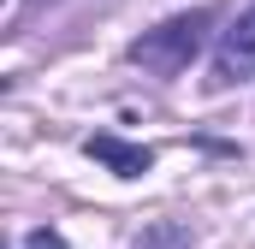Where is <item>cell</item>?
Returning <instances> with one entry per match:
<instances>
[{"mask_svg":"<svg viewBox=\"0 0 255 249\" xmlns=\"http://www.w3.org/2000/svg\"><path fill=\"white\" fill-rule=\"evenodd\" d=\"M30 6H42V0H30Z\"/></svg>","mask_w":255,"mask_h":249,"instance_id":"8992f818","label":"cell"},{"mask_svg":"<svg viewBox=\"0 0 255 249\" xmlns=\"http://www.w3.org/2000/svg\"><path fill=\"white\" fill-rule=\"evenodd\" d=\"M83 154H89V160H101V166H107V172H119V178H142V172H154V148L125 142V136H113V130L83 136Z\"/></svg>","mask_w":255,"mask_h":249,"instance_id":"3957f363","label":"cell"},{"mask_svg":"<svg viewBox=\"0 0 255 249\" xmlns=\"http://www.w3.org/2000/svg\"><path fill=\"white\" fill-rule=\"evenodd\" d=\"M208 30H214V6H190V12H178V18H166V24H154V30H142L125 54H130V65H142V71H154V77H178V71L202 54Z\"/></svg>","mask_w":255,"mask_h":249,"instance_id":"6da1fadb","label":"cell"},{"mask_svg":"<svg viewBox=\"0 0 255 249\" xmlns=\"http://www.w3.org/2000/svg\"><path fill=\"white\" fill-rule=\"evenodd\" d=\"M136 249H190V232L172 226V220H160V226H148V232L136 238Z\"/></svg>","mask_w":255,"mask_h":249,"instance_id":"277c9868","label":"cell"},{"mask_svg":"<svg viewBox=\"0 0 255 249\" xmlns=\"http://www.w3.org/2000/svg\"><path fill=\"white\" fill-rule=\"evenodd\" d=\"M24 249H65V238L54 232V226H42V232H30V238H24Z\"/></svg>","mask_w":255,"mask_h":249,"instance_id":"5b68a950","label":"cell"},{"mask_svg":"<svg viewBox=\"0 0 255 249\" xmlns=\"http://www.w3.org/2000/svg\"><path fill=\"white\" fill-rule=\"evenodd\" d=\"M250 77H255V0H250V12L220 36L214 65H208V89L220 95V89H238V83H250Z\"/></svg>","mask_w":255,"mask_h":249,"instance_id":"7a4b0ae2","label":"cell"}]
</instances>
